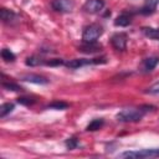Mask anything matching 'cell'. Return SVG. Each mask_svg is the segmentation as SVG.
<instances>
[{
  "instance_id": "cell-11",
  "label": "cell",
  "mask_w": 159,
  "mask_h": 159,
  "mask_svg": "<svg viewBox=\"0 0 159 159\" xmlns=\"http://www.w3.org/2000/svg\"><path fill=\"white\" fill-rule=\"evenodd\" d=\"M21 81H25V82H30V83H36V84H47L50 81L48 78L43 77V76H40V75H36V73H26V75H22Z\"/></svg>"
},
{
  "instance_id": "cell-13",
  "label": "cell",
  "mask_w": 159,
  "mask_h": 159,
  "mask_svg": "<svg viewBox=\"0 0 159 159\" xmlns=\"http://www.w3.org/2000/svg\"><path fill=\"white\" fill-rule=\"evenodd\" d=\"M130 22H132V15L128 12H122L116 17L113 24L117 27H127L128 25H130Z\"/></svg>"
},
{
  "instance_id": "cell-1",
  "label": "cell",
  "mask_w": 159,
  "mask_h": 159,
  "mask_svg": "<svg viewBox=\"0 0 159 159\" xmlns=\"http://www.w3.org/2000/svg\"><path fill=\"white\" fill-rule=\"evenodd\" d=\"M145 107H130V108H123L116 114V119L122 123H132V122H139L144 117L148 109H144Z\"/></svg>"
},
{
  "instance_id": "cell-19",
  "label": "cell",
  "mask_w": 159,
  "mask_h": 159,
  "mask_svg": "<svg viewBox=\"0 0 159 159\" xmlns=\"http://www.w3.org/2000/svg\"><path fill=\"white\" fill-rule=\"evenodd\" d=\"M1 58L5 61V62H14L16 60V56L15 53L9 50V48H2L1 50Z\"/></svg>"
},
{
  "instance_id": "cell-17",
  "label": "cell",
  "mask_w": 159,
  "mask_h": 159,
  "mask_svg": "<svg viewBox=\"0 0 159 159\" xmlns=\"http://www.w3.org/2000/svg\"><path fill=\"white\" fill-rule=\"evenodd\" d=\"M15 108V104L14 103H10V102H6L4 104H1L0 107V118H5L7 114H10Z\"/></svg>"
},
{
  "instance_id": "cell-24",
  "label": "cell",
  "mask_w": 159,
  "mask_h": 159,
  "mask_svg": "<svg viewBox=\"0 0 159 159\" xmlns=\"http://www.w3.org/2000/svg\"><path fill=\"white\" fill-rule=\"evenodd\" d=\"M45 65L46 66H61V65H65V61L62 58H52V60H46Z\"/></svg>"
},
{
  "instance_id": "cell-9",
  "label": "cell",
  "mask_w": 159,
  "mask_h": 159,
  "mask_svg": "<svg viewBox=\"0 0 159 159\" xmlns=\"http://www.w3.org/2000/svg\"><path fill=\"white\" fill-rule=\"evenodd\" d=\"M0 19L4 24H10L12 25L14 22L19 21V15L16 12H14L12 10H9V9H5L2 7L0 10Z\"/></svg>"
},
{
  "instance_id": "cell-7",
  "label": "cell",
  "mask_w": 159,
  "mask_h": 159,
  "mask_svg": "<svg viewBox=\"0 0 159 159\" xmlns=\"http://www.w3.org/2000/svg\"><path fill=\"white\" fill-rule=\"evenodd\" d=\"M104 5V0H87L83 4V10L87 14H98L103 10Z\"/></svg>"
},
{
  "instance_id": "cell-8",
  "label": "cell",
  "mask_w": 159,
  "mask_h": 159,
  "mask_svg": "<svg viewBox=\"0 0 159 159\" xmlns=\"http://www.w3.org/2000/svg\"><path fill=\"white\" fill-rule=\"evenodd\" d=\"M158 63H159V57L158 56H149V57H145L140 62L139 70L143 73H148V72H152L157 67Z\"/></svg>"
},
{
  "instance_id": "cell-6",
  "label": "cell",
  "mask_w": 159,
  "mask_h": 159,
  "mask_svg": "<svg viewBox=\"0 0 159 159\" xmlns=\"http://www.w3.org/2000/svg\"><path fill=\"white\" fill-rule=\"evenodd\" d=\"M127 42H128V36L124 32H117L111 37V43L113 48L117 51H124L127 48Z\"/></svg>"
},
{
  "instance_id": "cell-12",
  "label": "cell",
  "mask_w": 159,
  "mask_h": 159,
  "mask_svg": "<svg viewBox=\"0 0 159 159\" xmlns=\"http://www.w3.org/2000/svg\"><path fill=\"white\" fill-rule=\"evenodd\" d=\"M158 4H159V0H145V1H144V5L140 7L139 12H140L142 15H145V16L152 15V14L155 12Z\"/></svg>"
},
{
  "instance_id": "cell-21",
  "label": "cell",
  "mask_w": 159,
  "mask_h": 159,
  "mask_svg": "<svg viewBox=\"0 0 159 159\" xmlns=\"http://www.w3.org/2000/svg\"><path fill=\"white\" fill-rule=\"evenodd\" d=\"M78 144H80V142H78L77 137H71V138L66 139V142H65V145H66V148H67V149H70V150H72V149H76V148L78 147Z\"/></svg>"
},
{
  "instance_id": "cell-2",
  "label": "cell",
  "mask_w": 159,
  "mask_h": 159,
  "mask_svg": "<svg viewBox=\"0 0 159 159\" xmlns=\"http://www.w3.org/2000/svg\"><path fill=\"white\" fill-rule=\"evenodd\" d=\"M119 158H133V159H142V158H155L159 157V148H149V149H138V150H127L118 154Z\"/></svg>"
},
{
  "instance_id": "cell-20",
  "label": "cell",
  "mask_w": 159,
  "mask_h": 159,
  "mask_svg": "<svg viewBox=\"0 0 159 159\" xmlns=\"http://www.w3.org/2000/svg\"><path fill=\"white\" fill-rule=\"evenodd\" d=\"M2 88L7 89V91H12V92H22L24 88L21 86H19L17 83H14V82H2L1 83Z\"/></svg>"
},
{
  "instance_id": "cell-10",
  "label": "cell",
  "mask_w": 159,
  "mask_h": 159,
  "mask_svg": "<svg viewBox=\"0 0 159 159\" xmlns=\"http://www.w3.org/2000/svg\"><path fill=\"white\" fill-rule=\"evenodd\" d=\"M102 48L103 46L96 41V42H83L81 46H78L77 51L83 53H96V52H99Z\"/></svg>"
},
{
  "instance_id": "cell-16",
  "label": "cell",
  "mask_w": 159,
  "mask_h": 159,
  "mask_svg": "<svg viewBox=\"0 0 159 159\" xmlns=\"http://www.w3.org/2000/svg\"><path fill=\"white\" fill-rule=\"evenodd\" d=\"M104 124V120L102 118H96L93 120H91L88 123V125L86 127V130L87 132H96V130H99Z\"/></svg>"
},
{
  "instance_id": "cell-3",
  "label": "cell",
  "mask_w": 159,
  "mask_h": 159,
  "mask_svg": "<svg viewBox=\"0 0 159 159\" xmlns=\"http://www.w3.org/2000/svg\"><path fill=\"white\" fill-rule=\"evenodd\" d=\"M103 34V27L99 24H89L83 27L82 41L83 42H96Z\"/></svg>"
},
{
  "instance_id": "cell-22",
  "label": "cell",
  "mask_w": 159,
  "mask_h": 159,
  "mask_svg": "<svg viewBox=\"0 0 159 159\" xmlns=\"http://www.w3.org/2000/svg\"><path fill=\"white\" fill-rule=\"evenodd\" d=\"M17 103H20L22 106H26V107H30V106L36 103V99L32 98V97H19L17 98Z\"/></svg>"
},
{
  "instance_id": "cell-4",
  "label": "cell",
  "mask_w": 159,
  "mask_h": 159,
  "mask_svg": "<svg viewBox=\"0 0 159 159\" xmlns=\"http://www.w3.org/2000/svg\"><path fill=\"white\" fill-rule=\"evenodd\" d=\"M102 63H107V57H96V58H73V60H68L65 62V66L67 68H80L83 66H88V65H102Z\"/></svg>"
},
{
  "instance_id": "cell-14",
  "label": "cell",
  "mask_w": 159,
  "mask_h": 159,
  "mask_svg": "<svg viewBox=\"0 0 159 159\" xmlns=\"http://www.w3.org/2000/svg\"><path fill=\"white\" fill-rule=\"evenodd\" d=\"M142 32H143V35H144L145 37H148V39H150V40L159 41V29L144 26V27H142Z\"/></svg>"
},
{
  "instance_id": "cell-5",
  "label": "cell",
  "mask_w": 159,
  "mask_h": 159,
  "mask_svg": "<svg viewBox=\"0 0 159 159\" xmlns=\"http://www.w3.org/2000/svg\"><path fill=\"white\" fill-rule=\"evenodd\" d=\"M51 7L60 14H67L73 10L75 1L73 0H52Z\"/></svg>"
},
{
  "instance_id": "cell-23",
  "label": "cell",
  "mask_w": 159,
  "mask_h": 159,
  "mask_svg": "<svg viewBox=\"0 0 159 159\" xmlns=\"http://www.w3.org/2000/svg\"><path fill=\"white\" fill-rule=\"evenodd\" d=\"M145 93H148V94H159V81H157L155 83H153L152 86H149L147 88Z\"/></svg>"
},
{
  "instance_id": "cell-18",
  "label": "cell",
  "mask_w": 159,
  "mask_h": 159,
  "mask_svg": "<svg viewBox=\"0 0 159 159\" xmlns=\"http://www.w3.org/2000/svg\"><path fill=\"white\" fill-rule=\"evenodd\" d=\"M46 108H51V109H57V111H63L68 108V103L63 102V101H53L51 103L47 104Z\"/></svg>"
},
{
  "instance_id": "cell-15",
  "label": "cell",
  "mask_w": 159,
  "mask_h": 159,
  "mask_svg": "<svg viewBox=\"0 0 159 159\" xmlns=\"http://www.w3.org/2000/svg\"><path fill=\"white\" fill-rule=\"evenodd\" d=\"M45 62H46V60H43L42 57H40L37 55L29 56L25 60V65L29 66V67H36V66H40V65H45Z\"/></svg>"
}]
</instances>
